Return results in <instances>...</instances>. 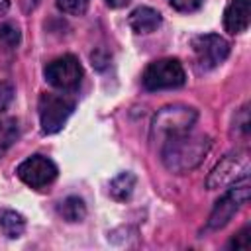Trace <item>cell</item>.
Here are the masks:
<instances>
[{"mask_svg": "<svg viewBox=\"0 0 251 251\" xmlns=\"http://www.w3.org/2000/svg\"><path fill=\"white\" fill-rule=\"evenodd\" d=\"M210 147H212V139L208 135L192 133L188 129V131L171 135L163 141L161 159L171 173L182 175L196 169L208 155Z\"/></svg>", "mask_w": 251, "mask_h": 251, "instance_id": "obj_1", "label": "cell"}, {"mask_svg": "<svg viewBox=\"0 0 251 251\" xmlns=\"http://www.w3.org/2000/svg\"><path fill=\"white\" fill-rule=\"evenodd\" d=\"M198 114L194 108L190 106H182V104H173V106H165L161 108L151 124V137L153 139H167L171 135L188 131L194 122H196Z\"/></svg>", "mask_w": 251, "mask_h": 251, "instance_id": "obj_2", "label": "cell"}, {"mask_svg": "<svg viewBox=\"0 0 251 251\" xmlns=\"http://www.w3.org/2000/svg\"><path fill=\"white\" fill-rule=\"evenodd\" d=\"M39 122L41 129L45 133H57L69 120V116L75 110V100L69 98L67 94H53L45 92L39 96Z\"/></svg>", "mask_w": 251, "mask_h": 251, "instance_id": "obj_3", "label": "cell"}, {"mask_svg": "<svg viewBox=\"0 0 251 251\" xmlns=\"http://www.w3.org/2000/svg\"><path fill=\"white\" fill-rule=\"evenodd\" d=\"M249 176V153L247 151H233L227 153L210 173L206 186L210 190L231 186L239 180H245Z\"/></svg>", "mask_w": 251, "mask_h": 251, "instance_id": "obj_4", "label": "cell"}, {"mask_svg": "<svg viewBox=\"0 0 251 251\" xmlns=\"http://www.w3.org/2000/svg\"><path fill=\"white\" fill-rule=\"evenodd\" d=\"M141 80L147 90H165L182 86L186 75L178 59H159L147 65Z\"/></svg>", "mask_w": 251, "mask_h": 251, "instance_id": "obj_5", "label": "cell"}, {"mask_svg": "<svg viewBox=\"0 0 251 251\" xmlns=\"http://www.w3.org/2000/svg\"><path fill=\"white\" fill-rule=\"evenodd\" d=\"M247 200H249V184H247V178L241 184L239 182L231 184V188L216 202V206H214V210H212V214L208 218L206 229H220V227H224L233 218V214H237L239 208L243 204H247Z\"/></svg>", "mask_w": 251, "mask_h": 251, "instance_id": "obj_6", "label": "cell"}, {"mask_svg": "<svg viewBox=\"0 0 251 251\" xmlns=\"http://www.w3.org/2000/svg\"><path fill=\"white\" fill-rule=\"evenodd\" d=\"M45 78L59 90H75L82 78V67L75 55H63L45 67Z\"/></svg>", "mask_w": 251, "mask_h": 251, "instance_id": "obj_7", "label": "cell"}, {"mask_svg": "<svg viewBox=\"0 0 251 251\" xmlns=\"http://www.w3.org/2000/svg\"><path fill=\"white\" fill-rule=\"evenodd\" d=\"M196 61L202 69H214L222 65L229 55V43L218 33H202L192 39Z\"/></svg>", "mask_w": 251, "mask_h": 251, "instance_id": "obj_8", "label": "cell"}, {"mask_svg": "<svg viewBox=\"0 0 251 251\" xmlns=\"http://www.w3.org/2000/svg\"><path fill=\"white\" fill-rule=\"evenodd\" d=\"M16 173L24 184H27L31 188H43L55 180L57 167L51 159H47L43 155H33V157H27L25 161H22L18 165Z\"/></svg>", "mask_w": 251, "mask_h": 251, "instance_id": "obj_9", "label": "cell"}, {"mask_svg": "<svg viewBox=\"0 0 251 251\" xmlns=\"http://www.w3.org/2000/svg\"><path fill=\"white\" fill-rule=\"evenodd\" d=\"M249 0H229L224 10V27L229 33H243L249 27Z\"/></svg>", "mask_w": 251, "mask_h": 251, "instance_id": "obj_10", "label": "cell"}, {"mask_svg": "<svg viewBox=\"0 0 251 251\" xmlns=\"http://www.w3.org/2000/svg\"><path fill=\"white\" fill-rule=\"evenodd\" d=\"M161 25V14L153 8L141 6L129 14V27L135 33H151Z\"/></svg>", "mask_w": 251, "mask_h": 251, "instance_id": "obj_11", "label": "cell"}, {"mask_svg": "<svg viewBox=\"0 0 251 251\" xmlns=\"http://www.w3.org/2000/svg\"><path fill=\"white\" fill-rule=\"evenodd\" d=\"M0 227L4 231V235L16 239L24 233L25 229V220L22 214L14 212V210H2L0 212Z\"/></svg>", "mask_w": 251, "mask_h": 251, "instance_id": "obj_12", "label": "cell"}, {"mask_svg": "<svg viewBox=\"0 0 251 251\" xmlns=\"http://www.w3.org/2000/svg\"><path fill=\"white\" fill-rule=\"evenodd\" d=\"M59 214L67 222H80L86 216V206L78 196H69L59 204Z\"/></svg>", "mask_w": 251, "mask_h": 251, "instance_id": "obj_13", "label": "cell"}, {"mask_svg": "<svg viewBox=\"0 0 251 251\" xmlns=\"http://www.w3.org/2000/svg\"><path fill=\"white\" fill-rule=\"evenodd\" d=\"M133 186H135V176L131 173H120L110 182V194L116 200H126L133 192Z\"/></svg>", "mask_w": 251, "mask_h": 251, "instance_id": "obj_14", "label": "cell"}, {"mask_svg": "<svg viewBox=\"0 0 251 251\" xmlns=\"http://www.w3.org/2000/svg\"><path fill=\"white\" fill-rule=\"evenodd\" d=\"M18 139V122L12 118H0V155H4Z\"/></svg>", "mask_w": 251, "mask_h": 251, "instance_id": "obj_15", "label": "cell"}, {"mask_svg": "<svg viewBox=\"0 0 251 251\" xmlns=\"http://www.w3.org/2000/svg\"><path fill=\"white\" fill-rule=\"evenodd\" d=\"M20 43V29L14 24H2L0 25V45L6 49H14Z\"/></svg>", "mask_w": 251, "mask_h": 251, "instance_id": "obj_16", "label": "cell"}, {"mask_svg": "<svg viewBox=\"0 0 251 251\" xmlns=\"http://www.w3.org/2000/svg\"><path fill=\"white\" fill-rule=\"evenodd\" d=\"M90 0H57V8L71 16H82Z\"/></svg>", "mask_w": 251, "mask_h": 251, "instance_id": "obj_17", "label": "cell"}, {"mask_svg": "<svg viewBox=\"0 0 251 251\" xmlns=\"http://www.w3.org/2000/svg\"><path fill=\"white\" fill-rule=\"evenodd\" d=\"M14 100V86L10 82H0V112H4Z\"/></svg>", "mask_w": 251, "mask_h": 251, "instance_id": "obj_18", "label": "cell"}, {"mask_svg": "<svg viewBox=\"0 0 251 251\" xmlns=\"http://www.w3.org/2000/svg\"><path fill=\"white\" fill-rule=\"evenodd\" d=\"M169 4L178 12H196L202 6V0H169Z\"/></svg>", "mask_w": 251, "mask_h": 251, "instance_id": "obj_19", "label": "cell"}, {"mask_svg": "<svg viewBox=\"0 0 251 251\" xmlns=\"http://www.w3.org/2000/svg\"><path fill=\"white\" fill-rule=\"evenodd\" d=\"M229 247H235V249H249V227H243V229L229 241Z\"/></svg>", "mask_w": 251, "mask_h": 251, "instance_id": "obj_20", "label": "cell"}, {"mask_svg": "<svg viewBox=\"0 0 251 251\" xmlns=\"http://www.w3.org/2000/svg\"><path fill=\"white\" fill-rule=\"evenodd\" d=\"M20 2H22V6H24L25 12H31V10L39 4V0H20Z\"/></svg>", "mask_w": 251, "mask_h": 251, "instance_id": "obj_21", "label": "cell"}, {"mask_svg": "<svg viewBox=\"0 0 251 251\" xmlns=\"http://www.w3.org/2000/svg\"><path fill=\"white\" fill-rule=\"evenodd\" d=\"M110 8H122V6H126L129 0H104Z\"/></svg>", "mask_w": 251, "mask_h": 251, "instance_id": "obj_22", "label": "cell"}, {"mask_svg": "<svg viewBox=\"0 0 251 251\" xmlns=\"http://www.w3.org/2000/svg\"><path fill=\"white\" fill-rule=\"evenodd\" d=\"M10 8V0H0V16H4Z\"/></svg>", "mask_w": 251, "mask_h": 251, "instance_id": "obj_23", "label": "cell"}]
</instances>
